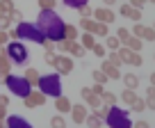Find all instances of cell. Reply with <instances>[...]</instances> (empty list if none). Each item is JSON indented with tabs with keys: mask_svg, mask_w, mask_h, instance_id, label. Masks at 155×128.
<instances>
[{
	"mask_svg": "<svg viewBox=\"0 0 155 128\" xmlns=\"http://www.w3.org/2000/svg\"><path fill=\"white\" fill-rule=\"evenodd\" d=\"M55 69L59 71V73H71L73 71V59L66 57V55H55Z\"/></svg>",
	"mask_w": 155,
	"mask_h": 128,
	"instance_id": "6da1fadb",
	"label": "cell"
},
{
	"mask_svg": "<svg viewBox=\"0 0 155 128\" xmlns=\"http://www.w3.org/2000/svg\"><path fill=\"white\" fill-rule=\"evenodd\" d=\"M135 37L153 41V39H155V30H153V28H146V25H141V23H137V25H135Z\"/></svg>",
	"mask_w": 155,
	"mask_h": 128,
	"instance_id": "7a4b0ae2",
	"label": "cell"
},
{
	"mask_svg": "<svg viewBox=\"0 0 155 128\" xmlns=\"http://www.w3.org/2000/svg\"><path fill=\"white\" fill-rule=\"evenodd\" d=\"M44 101H46V96H44L41 92H32V94H28V96H25V105H28V108H39Z\"/></svg>",
	"mask_w": 155,
	"mask_h": 128,
	"instance_id": "3957f363",
	"label": "cell"
},
{
	"mask_svg": "<svg viewBox=\"0 0 155 128\" xmlns=\"http://www.w3.org/2000/svg\"><path fill=\"white\" fill-rule=\"evenodd\" d=\"M59 48H64V50H68V53H71V55H75V57H82V55H84V48H82V46H80V44H75V41H64V44L62 46H59Z\"/></svg>",
	"mask_w": 155,
	"mask_h": 128,
	"instance_id": "277c9868",
	"label": "cell"
},
{
	"mask_svg": "<svg viewBox=\"0 0 155 128\" xmlns=\"http://www.w3.org/2000/svg\"><path fill=\"white\" fill-rule=\"evenodd\" d=\"M94 16H96V21H98V23H105V25L114 21V12H112V9H103V7L94 12Z\"/></svg>",
	"mask_w": 155,
	"mask_h": 128,
	"instance_id": "5b68a950",
	"label": "cell"
},
{
	"mask_svg": "<svg viewBox=\"0 0 155 128\" xmlns=\"http://www.w3.org/2000/svg\"><path fill=\"white\" fill-rule=\"evenodd\" d=\"M121 14L126 16V19L137 21V23L141 21V9H137V7H132V5H123V7H121Z\"/></svg>",
	"mask_w": 155,
	"mask_h": 128,
	"instance_id": "8992f818",
	"label": "cell"
},
{
	"mask_svg": "<svg viewBox=\"0 0 155 128\" xmlns=\"http://www.w3.org/2000/svg\"><path fill=\"white\" fill-rule=\"evenodd\" d=\"M82 99L87 101V103L91 105V108H101V103H103V101H101V96H96V94H94L89 87H84V89H82Z\"/></svg>",
	"mask_w": 155,
	"mask_h": 128,
	"instance_id": "52a82bcc",
	"label": "cell"
},
{
	"mask_svg": "<svg viewBox=\"0 0 155 128\" xmlns=\"http://www.w3.org/2000/svg\"><path fill=\"white\" fill-rule=\"evenodd\" d=\"M103 73H105L107 76V80H119V78H121V71H119V66H114V64H110V62H105V64H103Z\"/></svg>",
	"mask_w": 155,
	"mask_h": 128,
	"instance_id": "ba28073f",
	"label": "cell"
},
{
	"mask_svg": "<svg viewBox=\"0 0 155 128\" xmlns=\"http://www.w3.org/2000/svg\"><path fill=\"white\" fill-rule=\"evenodd\" d=\"M71 114H73V121H75V123H84V119H87V110H84V105H75V108H71Z\"/></svg>",
	"mask_w": 155,
	"mask_h": 128,
	"instance_id": "9c48e42d",
	"label": "cell"
},
{
	"mask_svg": "<svg viewBox=\"0 0 155 128\" xmlns=\"http://www.w3.org/2000/svg\"><path fill=\"white\" fill-rule=\"evenodd\" d=\"M55 108H57L59 112H71V108H73V105H71V101H68V99L59 96V99L55 101Z\"/></svg>",
	"mask_w": 155,
	"mask_h": 128,
	"instance_id": "30bf717a",
	"label": "cell"
},
{
	"mask_svg": "<svg viewBox=\"0 0 155 128\" xmlns=\"http://www.w3.org/2000/svg\"><path fill=\"white\" fill-rule=\"evenodd\" d=\"M25 80H28L30 85H39L41 76H39V71H37V69H25Z\"/></svg>",
	"mask_w": 155,
	"mask_h": 128,
	"instance_id": "8fae6325",
	"label": "cell"
},
{
	"mask_svg": "<svg viewBox=\"0 0 155 128\" xmlns=\"http://www.w3.org/2000/svg\"><path fill=\"white\" fill-rule=\"evenodd\" d=\"M137 99H139V96L135 94V89H126V92L121 94V101H123L126 105H132V103H135Z\"/></svg>",
	"mask_w": 155,
	"mask_h": 128,
	"instance_id": "7c38bea8",
	"label": "cell"
},
{
	"mask_svg": "<svg viewBox=\"0 0 155 128\" xmlns=\"http://www.w3.org/2000/svg\"><path fill=\"white\" fill-rule=\"evenodd\" d=\"M126 46L132 50V53H139V50H141V39H139V37H130V39L126 41Z\"/></svg>",
	"mask_w": 155,
	"mask_h": 128,
	"instance_id": "4fadbf2b",
	"label": "cell"
},
{
	"mask_svg": "<svg viewBox=\"0 0 155 128\" xmlns=\"http://www.w3.org/2000/svg\"><path fill=\"white\" fill-rule=\"evenodd\" d=\"M123 83H126L128 89H135L137 85H139V78H137L135 73H126V76H123Z\"/></svg>",
	"mask_w": 155,
	"mask_h": 128,
	"instance_id": "5bb4252c",
	"label": "cell"
},
{
	"mask_svg": "<svg viewBox=\"0 0 155 128\" xmlns=\"http://www.w3.org/2000/svg\"><path fill=\"white\" fill-rule=\"evenodd\" d=\"M7 71H9V57L0 53V76H7Z\"/></svg>",
	"mask_w": 155,
	"mask_h": 128,
	"instance_id": "9a60e30c",
	"label": "cell"
},
{
	"mask_svg": "<svg viewBox=\"0 0 155 128\" xmlns=\"http://www.w3.org/2000/svg\"><path fill=\"white\" fill-rule=\"evenodd\" d=\"M101 101H103L105 105H110V108H112V105L116 103V96H114L112 92H103V94H101Z\"/></svg>",
	"mask_w": 155,
	"mask_h": 128,
	"instance_id": "2e32d148",
	"label": "cell"
},
{
	"mask_svg": "<svg viewBox=\"0 0 155 128\" xmlns=\"http://www.w3.org/2000/svg\"><path fill=\"white\" fill-rule=\"evenodd\" d=\"M39 83H44L46 87L50 89V92H57V78H55V76H50V78H44V80H39Z\"/></svg>",
	"mask_w": 155,
	"mask_h": 128,
	"instance_id": "e0dca14e",
	"label": "cell"
},
{
	"mask_svg": "<svg viewBox=\"0 0 155 128\" xmlns=\"http://www.w3.org/2000/svg\"><path fill=\"white\" fill-rule=\"evenodd\" d=\"M84 123H87L89 128H101V123H103V121H101V119L96 117V114H91V117H89V114H87V119H84Z\"/></svg>",
	"mask_w": 155,
	"mask_h": 128,
	"instance_id": "ac0fdd59",
	"label": "cell"
},
{
	"mask_svg": "<svg viewBox=\"0 0 155 128\" xmlns=\"http://www.w3.org/2000/svg\"><path fill=\"white\" fill-rule=\"evenodd\" d=\"M105 46H107V48H110V50H119V48H121V41L116 39V37H107Z\"/></svg>",
	"mask_w": 155,
	"mask_h": 128,
	"instance_id": "d6986e66",
	"label": "cell"
},
{
	"mask_svg": "<svg viewBox=\"0 0 155 128\" xmlns=\"http://www.w3.org/2000/svg\"><path fill=\"white\" fill-rule=\"evenodd\" d=\"M14 9V2L12 0H0V14H9Z\"/></svg>",
	"mask_w": 155,
	"mask_h": 128,
	"instance_id": "ffe728a7",
	"label": "cell"
},
{
	"mask_svg": "<svg viewBox=\"0 0 155 128\" xmlns=\"http://www.w3.org/2000/svg\"><path fill=\"white\" fill-rule=\"evenodd\" d=\"M94 46H96V41H94V35L84 32V37H82V48H94Z\"/></svg>",
	"mask_w": 155,
	"mask_h": 128,
	"instance_id": "44dd1931",
	"label": "cell"
},
{
	"mask_svg": "<svg viewBox=\"0 0 155 128\" xmlns=\"http://www.w3.org/2000/svg\"><path fill=\"white\" fill-rule=\"evenodd\" d=\"M128 64H132V66H141V64H144V59H141L139 53H130V57H128Z\"/></svg>",
	"mask_w": 155,
	"mask_h": 128,
	"instance_id": "7402d4cb",
	"label": "cell"
},
{
	"mask_svg": "<svg viewBox=\"0 0 155 128\" xmlns=\"http://www.w3.org/2000/svg\"><path fill=\"white\" fill-rule=\"evenodd\" d=\"M64 37H66L68 41H75V37H78V30L73 28V25H66V30H64Z\"/></svg>",
	"mask_w": 155,
	"mask_h": 128,
	"instance_id": "603a6c76",
	"label": "cell"
},
{
	"mask_svg": "<svg viewBox=\"0 0 155 128\" xmlns=\"http://www.w3.org/2000/svg\"><path fill=\"white\" fill-rule=\"evenodd\" d=\"M91 78L96 80L98 85H105V83H107V76L103 73V71H94V73H91Z\"/></svg>",
	"mask_w": 155,
	"mask_h": 128,
	"instance_id": "cb8c5ba5",
	"label": "cell"
},
{
	"mask_svg": "<svg viewBox=\"0 0 155 128\" xmlns=\"http://www.w3.org/2000/svg\"><path fill=\"white\" fill-rule=\"evenodd\" d=\"M116 39L121 41V44H126V41L130 39V32H128L126 28H119V35H116Z\"/></svg>",
	"mask_w": 155,
	"mask_h": 128,
	"instance_id": "d4e9b609",
	"label": "cell"
},
{
	"mask_svg": "<svg viewBox=\"0 0 155 128\" xmlns=\"http://www.w3.org/2000/svg\"><path fill=\"white\" fill-rule=\"evenodd\" d=\"M94 114H96L98 119H105L107 114H110V105H103V108H96V112H94Z\"/></svg>",
	"mask_w": 155,
	"mask_h": 128,
	"instance_id": "484cf974",
	"label": "cell"
},
{
	"mask_svg": "<svg viewBox=\"0 0 155 128\" xmlns=\"http://www.w3.org/2000/svg\"><path fill=\"white\" fill-rule=\"evenodd\" d=\"M50 128H66V121H64L62 117H53V121H50Z\"/></svg>",
	"mask_w": 155,
	"mask_h": 128,
	"instance_id": "4316f807",
	"label": "cell"
},
{
	"mask_svg": "<svg viewBox=\"0 0 155 128\" xmlns=\"http://www.w3.org/2000/svg\"><path fill=\"white\" fill-rule=\"evenodd\" d=\"M91 14H94V9L89 5H82L80 7V16H82V19H91Z\"/></svg>",
	"mask_w": 155,
	"mask_h": 128,
	"instance_id": "83f0119b",
	"label": "cell"
},
{
	"mask_svg": "<svg viewBox=\"0 0 155 128\" xmlns=\"http://www.w3.org/2000/svg\"><path fill=\"white\" fill-rule=\"evenodd\" d=\"M41 9H55V0H39Z\"/></svg>",
	"mask_w": 155,
	"mask_h": 128,
	"instance_id": "f1b7e54d",
	"label": "cell"
},
{
	"mask_svg": "<svg viewBox=\"0 0 155 128\" xmlns=\"http://www.w3.org/2000/svg\"><path fill=\"white\" fill-rule=\"evenodd\" d=\"M130 108H132V110H135V112H141V110H146V103H144V101H141V99H137V101H135V103H132V105H130Z\"/></svg>",
	"mask_w": 155,
	"mask_h": 128,
	"instance_id": "f546056e",
	"label": "cell"
},
{
	"mask_svg": "<svg viewBox=\"0 0 155 128\" xmlns=\"http://www.w3.org/2000/svg\"><path fill=\"white\" fill-rule=\"evenodd\" d=\"M91 50H94V55H98V57H105V53H107V50H105V46H101V44H96Z\"/></svg>",
	"mask_w": 155,
	"mask_h": 128,
	"instance_id": "4dcf8cb0",
	"label": "cell"
},
{
	"mask_svg": "<svg viewBox=\"0 0 155 128\" xmlns=\"http://www.w3.org/2000/svg\"><path fill=\"white\" fill-rule=\"evenodd\" d=\"M110 64H114V66H119V64H121V57H119V53H116V50H112V53H110Z\"/></svg>",
	"mask_w": 155,
	"mask_h": 128,
	"instance_id": "1f68e13d",
	"label": "cell"
},
{
	"mask_svg": "<svg viewBox=\"0 0 155 128\" xmlns=\"http://www.w3.org/2000/svg\"><path fill=\"white\" fill-rule=\"evenodd\" d=\"M146 101H155V87H153V85H150L148 92H146Z\"/></svg>",
	"mask_w": 155,
	"mask_h": 128,
	"instance_id": "d6a6232c",
	"label": "cell"
},
{
	"mask_svg": "<svg viewBox=\"0 0 155 128\" xmlns=\"http://www.w3.org/2000/svg\"><path fill=\"white\" fill-rule=\"evenodd\" d=\"M9 19H12V21H21V12L16 9V7H14L12 12H9Z\"/></svg>",
	"mask_w": 155,
	"mask_h": 128,
	"instance_id": "836d02e7",
	"label": "cell"
},
{
	"mask_svg": "<svg viewBox=\"0 0 155 128\" xmlns=\"http://www.w3.org/2000/svg\"><path fill=\"white\" fill-rule=\"evenodd\" d=\"M44 62H46V64H53V62H55V53H46V55H44Z\"/></svg>",
	"mask_w": 155,
	"mask_h": 128,
	"instance_id": "e575fe53",
	"label": "cell"
},
{
	"mask_svg": "<svg viewBox=\"0 0 155 128\" xmlns=\"http://www.w3.org/2000/svg\"><path fill=\"white\" fill-rule=\"evenodd\" d=\"M91 92L96 94V96H101V94H103V85H98V83H96V85L91 87Z\"/></svg>",
	"mask_w": 155,
	"mask_h": 128,
	"instance_id": "d590c367",
	"label": "cell"
},
{
	"mask_svg": "<svg viewBox=\"0 0 155 128\" xmlns=\"http://www.w3.org/2000/svg\"><path fill=\"white\" fill-rule=\"evenodd\" d=\"M55 48H57V46H55L53 41H46V53H55Z\"/></svg>",
	"mask_w": 155,
	"mask_h": 128,
	"instance_id": "8d00e7d4",
	"label": "cell"
},
{
	"mask_svg": "<svg viewBox=\"0 0 155 128\" xmlns=\"http://www.w3.org/2000/svg\"><path fill=\"white\" fill-rule=\"evenodd\" d=\"M0 28H9V19L7 16H0Z\"/></svg>",
	"mask_w": 155,
	"mask_h": 128,
	"instance_id": "74e56055",
	"label": "cell"
},
{
	"mask_svg": "<svg viewBox=\"0 0 155 128\" xmlns=\"http://www.w3.org/2000/svg\"><path fill=\"white\" fill-rule=\"evenodd\" d=\"M9 103V96H5V94H0V105H7Z\"/></svg>",
	"mask_w": 155,
	"mask_h": 128,
	"instance_id": "f35d334b",
	"label": "cell"
},
{
	"mask_svg": "<svg viewBox=\"0 0 155 128\" xmlns=\"http://www.w3.org/2000/svg\"><path fill=\"white\" fill-rule=\"evenodd\" d=\"M130 2H132V7H137V9H139V7L146 2V0H130Z\"/></svg>",
	"mask_w": 155,
	"mask_h": 128,
	"instance_id": "ab89813d",
	"label": "cell"
},
{
	"mask_svg": "<svg viewBox=\"0 0 155 128\" xmlns=\"http://www.w3.org/2000/svg\"><path fill=\"white\" fill-rule=\"evenodd\" d=\"M7 44V32H0V46Z\"/></svg>",
	"mask_w": 155,
	"mask_h": 128,
	"instance_id": "60d3db41",
	"label": "cell"
},
{
	"mask_svg": "<svg viewBox=\"0 0 155 128\" xmlns=\"http://www.w3.org/2000/svg\"><path fill=\"white\" fill-rule=\"evenodd\" d=\"M135 128H148V123H146V121H137Z\"/></svg>",
	"mask_w": 155,
	"mask_h": 128,
	"instance_id": "b9f144b4",
	"label": "cell"
},
{
	"mask_svg": "<svg viewBox=\"0 0 155 128\" xmlns=\"http://www.w3.org/2000/svg\"><path fill=\"white\" fill-rule=\"evenodd\" d=\"M5 114H7V110H5V105H0V119H5Z\"/></svg>",
	"mask_w": 155,
	"mask_h": 128,
	"instance_id": "7bdbcfd3",
	"label": "cell"
},
{
	"mask_svg": "<svg viewBox=\"0 0 155 128\" xmlns=\"http://www.w3.org/2000/svg\"><path fill=\"white\" fill-rule=\"evenodd\" d=\"M146 108H150V110H155V101H146Z\"/></svg>",
	"mask_w": 155,
	"mask_h": 128,
	"instance_id": "ee69618b",
	"label": "cell"
},
{
	"mask_svg": "<svg viewBox=\"0 0 155 128\" xmlns=\"http://www.w3.org/2000/svg\"><path fill=\"white\" fill-rule=\"evenodd\" d=\"M150 85L155 87V73H150Z\"/></svg>",
	"mask_w": 155,
	"mask_h": 128,
	"instance_id": "f6af8a7d",
	"label": "cell"
},
{
	"mask_svg": "<svg viewBox=\"0 0 155 128\" xmlns=\"http://www.w3.org/2000/svg\"><path fill=\"white\" fill-rule=\"evenodd\" d=\"M103 2H105V5H114L116 0H103Z\"/></svg>",
	"mask_w": 155,
	"mask_h": 128,
	"instance_id": "bcb514c9",
	"label": "cell"
},
{
	"mask_svg": "<svg viewBox=\"0 0 155 128\" xmlns=\"http://www.w3.org/2000/svg\"><path fill=\"white\" fill-rule=\"evenodd\" d=\"M0 128H2V123H0Z\"/></svg>",
	"mask_w": 155,
	"mask_h": 128,
	"instance_id": "7dc6e473",
	"label": "cell"
},
{
	"mask_svg": "<svg viewBox=\"0 0 155 128\" xmlns=\"http://www.w3.org/2000/svg\"><path fill=\"white\" fill-rule=\"evenodd\" d=\"M150 2H155V0H150Z\"/></svg>",
	"mask_w": 155,
	"mask_h": 128,
	"instance_id": "c3c4849f",
	"label": "cell"
},
{
	"mask_svg": "<svg viewBox=\"0 0 155 128\" xmlns=\"http://www.w3.org/2000/svg\"><path fill=\"white\" fill-rule=\"evenodd\" d=\"M153 30H155V25H153Z\"/></svg>",
	"mask_w": 155,
	"mask_h": 128,
	"instance_id": "681fc988",
	"label": "cell"
}]
</instances>
